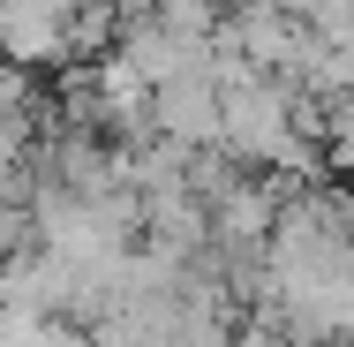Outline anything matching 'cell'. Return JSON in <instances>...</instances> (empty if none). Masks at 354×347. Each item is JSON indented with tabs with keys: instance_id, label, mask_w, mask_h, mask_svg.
I'll list each match as a JSON object with an SVG mask.
<instances>
[{
	"instance_id": "cell-6",
	"label": "cell",
	"mask_w": 354,
	"mask_h": 347,
	"mask_svg": "<svg viewBox=\"0 0 354 347\" xmlns=\"http://www.w3.org/2000/svg\"><path fill=\"white\" fill-rule=\"evenodd\" d=\"M30 151H38V129H30V114H8V106H0V174H15Z\"/></svg>"
},
{
	"instance_id": "cell-4",
	"label": "cell",
	"mask_w": 354,
	"mask_h": 347,
	"mask_svg": "<svg viewBox=\"0 0 354 347\" xmlns=\"http://www.w3.org/2000/svg\"><path fill=\"white\" fill-rule=\"evenodd\" d=\"M324 174L354 181V98H332V121H324Z\"/></svg>"
},
{
	"instance_id": "cell-5",
	"label": "cell",
	"mask_w": 354,
	"mask_h": 347,
	"mask_svg": "<svg viewBox=\"0 0 354 347\" xmlns=\"http://www.w3.org/2000/svg\"><path fill=\"white\" fill-rule=\"evenodd\" d=\"M151 15H158V23H174V30L212 38L218 23H226V0H151Z\"/></svg>"
},
{
	"instance_id": "cell-1",
	"label": "cell",
	"mask_w": 354,
	"mask_h": 347,
	"mask_svg": "<svg viewBox=\"0 0 354 347\" xmlns=\"http://www.w3.org/2000/svg\"><path fill=\"white\" fill-rule=\"evenodd\" d=\"M0 61L46 75L75 61V8L68 0H0Z\"/></svg>"
},
{
	"instance_id": "cell-3",
	"label": "cell",
	"mask_w": 354,
	"mask_h": 347,
	"mask_svg": "<svg viewBox=\"0 0 354 347\" xmlns=\"http://www.w3.org/2000/svg\"><path fill=\"white\" fill-rule=\"evenodd\" d=\"M23 249H38V219H30V181L15 166L0 174V265H15Z\"/></svg>"
},
{
	"instance_id": "cell-2",
	"label": "cell",
	"mask_w": 354,
	"mask_h": 347,
	"mask_svg": "<svg viewBox=\"0 0 354 347\" xmlns=\"http://www.w3.org/2000/svg\"><path fill=\"white\" fill-rule=\"evenodd\" d=\"M151 136L181 143V151H218V136H226V106H218L212 69H204V75H181V83H166V91H151Z\"/></svg>"
}]
</instances>
